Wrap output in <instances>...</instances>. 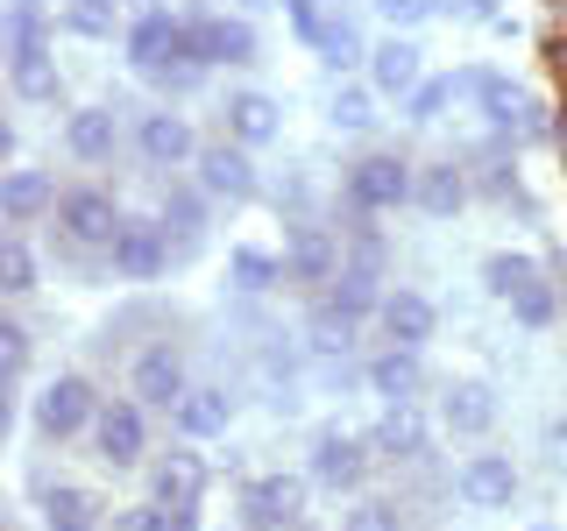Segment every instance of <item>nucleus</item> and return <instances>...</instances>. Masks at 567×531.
<instances>
[{"label":"nucleus","instance_id":"obj_16","mask_svg":"<svg viewBox=\"0 0 567 531\" xmlns=\"http://www.w3.org/2000/svg\"><path fill=\"white\" fill-rule=\"evenodd\" d=\"M0 212H8V227H35L58 212V185H50V170H29L14 164L8 177H0Z\"/></svg>","mask_w":567,"mask_h":531},{"label":"nucleus","instance_id":"obj_26","mask_svg":"<svg viewBox=\"0 0 567 531\" xmlns=\"http://www.w3.org/2000/svg\"><path fill=\"white\" fill-rule=\"evenodd\" d=\"M369 383H377V397H390V404H412V397H419V383H425L419 347H398V341H390L377 362H369Z\"/></svg>","mask_w":567,"mask_h":531},{"label":"nucleus","instance_id":"obj_5","mask_svg":"<svg viewBox=\"0 0 567 531\" xmlns=\"http://www.w3.org/2000/svg\"><path fill=\"white\" fill-rule=\"evenodd\" d=\"M341 270H348L341 235H333V227H319V220H291V235H284V277L306 283V291H327Z\"/></svg>","mask_w":567,"mask_h":531},{"label":"nucleus","instance_id":"obj_40","mask_svg":"<svg viewBox=\"0 0 567 531\" xmlns=\"http://www.w3.org/2000/svg\"><path fill=\"white\" fill-rule=\"evenodd\" d=\"M121 531H199V510H164V503H150V510H128V518H121Z\"/></svg>","mask_w":567,"mask_h":531},{"label":"nucleus","instance_id":"obj_4","mask_svg":"<svg viewBox=\"0 0 567 531\" xmlns=\"http://www.w3.org/2000/svg\"><path fill=\"white\" fill-rule=\"evenodd\" d=\"M341 191H348V206L354 212H398V206H412V191H419V170L404 164V156H362L348 177H341Z\"/></svg>","mask_w":567,"mask_h":531},{"label":"nucleus","instance_id":"obj_25","mask_svg":"<svg viewBox=\"0 0 567 531\" xmlns=\"http://www.w3.org/2000/svg\"><path fill=\"white\" fill-rule=\"evenodd\" d=\"M369 85L377 93H419V43H404V35H390V43L369 50Z\"/></svg>","mask_w":567,"mask_h":531},{"label":"nucleus","instance_id":"obj_28","mask_svg":"<svg viewBox=\"0 0 567 531\" xmlns=\"http://www.w3.org/2000/svg\"><path fill=\"white\" fill-rule=\"evenodd\" d=\"M504 305L518 312V326H532V333H546V326L560 319V298H554V283H546V270H532V277L518 283V291L504 298Z\"/></svg>","mask_w":567,"mask_h":531},{"label":"nucleus","instance_id":"obj_34","mask_svg":"<svg viewBox=\"0 0 567 531\" xmlns=\"http://www.w3.org/2000/svg\"><path fill=\"white\" fill-rule=\"evenodd\" d=\"M150 326H164V312H156V305H128V312H114V319H106V333H100V354H114V347H128L135 341V333H150Z\"/></svg>","mask_w":567,"mask_h":531},{"label":"nucleus","instance_id":"obj_6","mask_svg":"<svg viewBox=\"0 0 567 531\" xmlns=\"http://www.w3.org/2000/svg\"><path fill=\"white\" fill-rule=\"evenodd\" d=\"M93 454L106 468H135L150 454V404L142 397H106L100 418H93Z\"/></svg>","mask_w":567,"mask_h":531},{"label":"nucleus","instance_id":"obj_17","mask_svg":"<svg viewBox=\"0 0 567 531\" xmlns=\"http://www.w3.org/2000/svg\"><path fill=\"white\" fill-rule=\"evenodd\" d=\"M377 319H383V333H390L398 347H425V341H433V326H440L433 298H425V291H412V283H398V291H383Z\"/></svg>","mask_w":567,"mask_h":531},{"label":"nucleus","instance_id":"obj_2","mask_svg":"<svg viewBox=\"0 0 567 531\" xmlns=\"http://www.w3.org/2000/svg\"><path fill=\"white\" fill-rule=\"evenodd\" d=\"M58 241H79V248H114L121 241V227H128V212L114 206V191H100V185H64L58 191Z\"/></svg>","mask_w":567,"mask_h":531},{"label":"nucleus","instance_id":"obj_39","mask_svg":"<svg viewBox=\"0 0 567 531\" xmlns=\"http://www.w3.org/2000/svg\"><path fill=\"white\" fill-rule=\"evenodd\" d=\"M284 14H291V29L306 35L312 50H327V43H333V14L319 8V0H284Z\"/></svg>","mask_w":567,"mask_h":531},{"label":"nucleus","instance_id":"obj_8","mask_svg":"<svg viewBox=\"0 0 567 531\" xmlns=\"http://www.w3.org/2000/svg\"><path fill=\"white\" fill-rule=\"evenodd\" d=\"M369 468H377L369 439L341 433V425H319V433H312V482L319 489H362Z\"/></svg>","mask_w":567,"mask_h":531},{"label":"nucleus","instance_id":"obj_13","mask_svg":"<svg viewBox=\"0 0 567 531\" xmlns=\"http://www.w3.org/2000/svg\"><path fill=\"white\" fill-rule=\"evenodd\" d=\"M199 185L213 191V199H256L262 191V177H256V164H248V149L241 142H206L199 149Z\"/></svg>","mask_w":567,"mask_h":531},{"label":"nucleus","instance_id":"obj_44","mask_svg":"<svg viewBox=\"0 0 567 531\" xmlns=\"http://www.w3.org/2000/svg\"><path fill=\"white\" fill-rule=\"evenodd\" d=\"M291 531H312V524H291Z\"/></svg>","mask_w":567,"mask_h":531},{"label":"nucleus","instance_id":"obj_27","mask_svg":"<svg viewBox=\"0 0 567 531\" xmlns=\"http://www.w3.org/2000/svg\"><path fill=\"white\" fill-rule=\"evenodd\" d=\"M177 35H185V22H171L164 8H150V14H142V22L128 29V58L150 71L156 58H171V50H177Z\"/></svg>","mask_w":567,"mask_h":531},{"label":"nucleus","instance_id":"obj_32","mask_svg":"<svg viewBox=\"0 0 567 531\" xmlns=\"http://www.w3.org/2000/svg\"><path fill=\"white\" fill-rule=\"evenodd\" d=\"M341 531H412V524H404L398 496H362V503L341 518Z\"/></svg>","mask_w":567,"mask_h":531},{"label":"nucleus","instance_id":"obj_24","mask_svg":"<svg viewBox=\"0 0 567 531\" xmlns=\"http://www.w3.org/2000/svg\"><path fill=\"white\" fill-rule=\"evenodd\" d=\"M468 191H475V177H468V170H454V164H425V170H419L412 206H419V212H433V220H447V212L468 206Z\"/></svg>","mask_w":567,"mask_h":531},{"label":"nucleus","instance_id":"obj_37","mask_svg":"<svg viewBox=\"0 0 567 531\" xmlns=\"http://www.w3.org/2000/svg\"><path fill=\"white\" fill-rule=\"evenodd\" d=\"M227 270H235L241 291H270V283L284 277V262H277V256H262V248H235V262H227Z\"/></svg>","mask_w":567,"mask_h":531},{"label":"nucleus","instance_id":"obj_46","mask_svg":"<svg viewBox=\"0 0 567 531\" xmlns=\"http://www.w3.org/2000/svg\"><path fill=\"white\" fill-rule=\"evenodd\" d=\"M121 8H135V0H121Z\"/></svg>","mask_w":567,"mask_h":531},{"label":"nucleus","instance_id":"obj_36","mask_svg":"<svg viewBox=\"0 0 567 531\" xmlns=\"http://www.w3.org/2000/svg\"><path fill=\"white\" fill-rule=\"evenodd\" d=\"M0 368H8V397H14L29 376V326L22 319H0Z\"/></svg>","mask_w":567,"mask_h":531},{"label":"nucleus","instance_id":"obj_23","mask_svg":"<svg viewBox=\"0 0 567 531\" xmlns=\"http://www.w3.org/2000/svg\"><path fill=\"white\" fill-rule=\"evenodd\" d=\"M440 425L461 433V439H483L489 425H496V397H489L483 383H454L447 397H440Z\"/></svg>","mask_w":567,"mask_h":531},{"label":"nucleus","instance_id":"obj_18","mask_svg":"<svg viewBox=\"0 0 567 531\" xmlns=\"http://www.w3.org/2000/svg\"><path fill=\"white\" fill-rule=\"evenodd\" d=\"M199 496H206V460L199 454H164L150 468V503H164V510H199Z\"/></svg>","mask_w":567,"mask_h":531},{"label":"nucleus","instance_id":"obj_45","mask_svg":"<svg viewBox=\"0 0 567 531\" xmlns=\"http://www.w3.org/2000/svg\"><path fill=\"white\" fill-rule=\"evenodd\" d=\"M248 8H262V0H248Z\"/></svg>","mask_w":567,"mask_h":531},{"label":"nucleus","instance_id":"obj_1","mask_svg":"<svg viewBox=\"0 0 567 531\" xmlns=\"http://www.w3.org/2000/svg\"><path fill=\"white\" fill-rule=\"evenodd\" d=\"M8 85H14V100H29V106H50L64 93L58 64H50V14H43V0H14L8 8Z\"/></svg>","mask_w":567,"mask_h":531},{"label":"nucleus","instance_id":"obj_30","mask_svg":"<svg viewBox=\"0 0 567 531\" xmlns=\"http://www.w3.org/2000/svg\"><path fill=\"white\" fill-rule=\"evenodd\" d=\"M0 291H8V298H29L35 291V248L22 241V227L0 241Z\"/></svg>","mask_w":567,"mask_h":531},{"label":"nucleus","instance_id":"obj_29","mask_svg":"<svg viewBox=\"0 0 567 531\" xmlns=\"http://www.w3.org/2000/svg\"><path fill=\"white\" fill-rule=\"evenodd\" d=\"M142 79H150L156 93H192V85L206 79V64L192 58V50H185V35H177V50H171V58H156L150 71H142Z\"/></svg>","mask_w":567,"mask_h":531},{"label":"nucleus","instance_id":"obj_14","mask_svg":"<svg viewBox=\"0 0 567 531\" xmlns=\"http://www.w3.org/2000/svg\"><path fill=\"white\" fill-rule=\"evenodd\" d=\"M454 489H461V503H475V510H504L511 496H518V468H511V454H468L461 475H454Z\"/></svg>","mask_w":567,"mask_h":531},{"label":"nucleus","instance_id":"obj_19","mask_svg":"<svg viewBox=\"0 0 567 531\" xmlns=\"http://www.w3.org/2000/svg\"><path fill=\"white\" fill-rule=\"evenodd\" d=\"M64 149L79 156V164H114V149H121L114 106H79V114L64 121Z\"/></svg>","mask_w":567,"mask_h":531},{"label":"nucleus","instance_id":"obj_38","mask_svg":"<svg viewBox=\"0 0 567 531\" xmlns=\"http://www.w3.org/2000/svg\"><path fill=\"white\" fill-rule=\"evenodd\" d=\"M532 270H539L532 256H489V262H483V291H489V298H511Z\"/></svg>","mask_w":567,"mask_h":531},{"label":"nucleus","instance_id":"obj_11","mask_svg":"<svg viewBox=\"0 0 567 531\" xmlns=\"http://www.w3.org/2000/svg\"><path fill=\"white\" fill-rule=\"evenodd\" d=\"M29 489H35V503H43V524H50V531H106L93 489L50 482V468H29Z\"/></svg>","mask_w":567,"mask_h":531},{"label":"nucleus","instance_id":"obj_33","mask_svg":"<svg viewBox=\"0 0 567 531\" xmlns=\"http://www.w3.org/2000/svg\"><path fill=\"white\" fill-rule=\"evenodd\" d=\"M475 191H483V199H511V206H525V212H532V199H525L518 164H511V156H489V164L475 170Z\"/></svg>","mask_w":567,"mask_h":531},{"label":"nucleus","instance_id":"obj_12","mask_svg":"<svg viewBox=\"0 0 567 531\" xmlns=\"http://www.w3.org/2000/svg\"><path fill=\"white\" fill-rule=\"evenodd\" d=\"M185 50L206 71L213 64H256V29H248V22H227V14H192V22H185Z\"/></svg>","mask_w":567,"mask_h":531},{"label":"nucleus","instance_id":"obj_9","mask_svg":"<svg viewBox=\"0 0 567 531\" xmlns=\"http://www.w3.org/2000/svg\"><path fill=\"white\" fill-rule=\"evenodd\" d=\"M171 262H177L171 227H156V220H128V227H121V241L106 248V270H114V277H135V283L164 277Z\"/></svg>","mask_w":567,"mask_h":531},{"label":"nucleus","instance_id":"obj_3","mask_svg":"<svg viewBox=\"0 0 567 531\" xmlns=\"http://www.w3.org/2000/svg\"><path fill=\"white\" fill-rule=\"evenodd\" d=\"M100 404L93 397V376H58V383H43V397L29 404V418H35V433L50 439V447H64V439H79V433H93V418H100Z\"/></svg>","mask_w":567,"mask_h":531},{"label":"nucleus","instance_id":"obj_42","mask_svg":"<svg viewBox=\"0 0 567 531\" xmlns=\"http://www.w3.org/2000/svg\"><path fill=\"white\" fill-rule=\"evenodd\" d=\"M333 121H341V128H369V121H377L369 114V93H341L333 100Z\"/></svg>","mask_w":567,"mask_h":531},{"label":"nucleus","instance_id":"obj_21","mask_svg":"<svg viewBox=\"0 0 567 531\" xmlns=\"http://www.w3.org/2000/svg\"><path fill=\"white\" fill-rule=\"evenodd\" d=\"M369 454L390 460V468H419L425 460V425L412 418V404H390V418L369 433Z\"/></svg>","mask_w":567,"mask_h":531},{"label":"nucleus","instance_id":"obj_20","mask_svg":"<svg viewBox=\"0 0 567 531\" xmlns=\"http://www.w3.org/2000/svg\"><path fill=\"white\" fill-rule=\"evenodd\" d=\"M177 433L185 439H220L227 425H235V397H227V389H213V383H192L185 389V404H177Z\"/></svg>","mask_w":567,"mask_h":531},{"label":"nucleus","instance_id":"obj_35","mask_svg":"<svg viewBox=\"0 0 567 531\" xmlns=\"http://www.w3.org/2000/svg\"><path fill=\"white\" fill-rule=\"evenodd\" d=\"M114 8H121V0H64V29L100 43V35H114Z\"/></svg>","mask_w":567,"mask_h":531},{"label":"nucleus","instance_id":"obj_22","mask_svg":"<svg viewBox=\"0 0 567 531\" xmlns=\"http://www.w3.org/2000/svg\"><path fill=\"white\" fill-rule=\"evenodd\" d=\"M220 135L241 142V149L270 142V135H277V100H270V93H235V100L220 106Z\"/></svg>","mask_w":567,"mask_h":531},{"label":"nucleus","instance_id":"obj_41","mask_svg":"<svg viewBox=\"0 0 567 531\" xmlns=\"http://www.w3.org/2000/svg\"><path fill=\"white\" fill-rule=\"evenodd\" d=\"M377 14L398 22V29H412V22H425V14H440V0H377Z\"/></svg>","mask_w":567,"mask_h":531},{"label":"nucleus","instance_id":"obj_31","mask_svg":"<svg viewBox=\"0 0 567 531\" xmlns=\"http://www.w3.org/2000/svg\"><path fill=\"white\" fill-rule=\"evenodd\" d=\"M454 93H468V71H461V79H425L419 93L404 100V114H412L419 128H433V121H440V114H447V106H454Z\"/></svg>","mask_w":567,"mask_h":531},{"label":"nucleus","instance_id":"obj_10","mask_svg":"<svg viewBox=\"0 0 567 531\" xmlns=\"http://www.w3.org/2000/svg\"><path fill=\"white\" fill-rule=\"evenodd\" d=\"M128 383H135V397L150 404V412H177V404H185V389H192L185 354H177L171 341L142 347V354H135V368H128Z\"/></svg>","mask_w":567,"mask_h":531},{"label":"nucleus","instance_id":"obj_43","mask_svg":"<svg viewBox=\"0 0 567 531\" xmlns=\"http://www.w3.org/2000/svg\"><path fill=\"white\" fill-rule=\"evenodd\" d=\"M546 79H554L560 100H567V35H546Z\"/></svg>","mask_w":567,"mask_h":531},{"label":"nucleus","instance_id":"obj_15","mask_svg":"<svg viewBox=\"0 0 567 531\" xmlns=\"http://www.w3.org/2000/svg\"><path fill=\"white\" fill-rule=\"evenodd\" d=\"M135 149H142V164L177 170L185 156H199V142H192V121L164 106V114H142V121H135Z\"/></svg>","mask_w":567,"mask_h":531},{"label":"nucleus","instance_id":"obj_7","mask_svg":"<svg viewBox=\"0 0 567 531\" xmlns=\"http://www.w3.org/2000/svg\"><path fill=\"white\" fill-rule=\"evenodd\" d=\"M291 524H306V482L298 475H248L241 531H291Z\"/></svg>","mask_w":567,"mask_h":531}]
</instances>
